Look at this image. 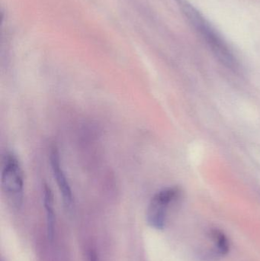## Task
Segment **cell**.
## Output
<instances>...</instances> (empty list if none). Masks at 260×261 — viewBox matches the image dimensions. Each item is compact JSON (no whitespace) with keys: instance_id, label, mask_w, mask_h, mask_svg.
Instances as JSON below:
<instances>
[{"instance_id":"cell-7","label":"cell","mask_w":260,"mask_h":261,"mask_svg":"<svg viewBox=\"0 0 260 261\" xmlns=\"http://www.w3.org/2000/svg\"><path fill=\"white\" fill-rule=\"evenodd\" d=\"M90 261H99L98 260L97 256L94 252H91V254H90Z\"/></svg>"},{"instance_id":"cell-1","label":"cell","mask_w":260,"mask_h":261,"mask_svg":"<svg viewBox=\"0 0 260 261\" xmlns=\"http://www.w3.org/2000/svg\"><path fill=\"white\" fill-rule=\"evenodd\" d=\"M177 2L189 22L201 34L216 58L227 68L235 72L238 71L239 67L236 58L207 20L187 0H177Z\"/></svg>"},{"instance_id":"cell-6","label":"cell","mask_w":260,"mask_h":261,"mask_svg":"<svg viewBox=\"0 0 260 261\" xmlns=\"http://www.w3.org/2000/svg\"><path fill=\"white\" fill-rule=\"evenodd\" d=\"M211 234L218 254L221 256L227 255L230 251V244L225 234L220 230L214 229Z\"/></svg>"},{"instance_id":"cell-5","label":"cell","mask_w":260,"mask_h":261,"mask_svg":"<svg viewBox=\"0 0 260 261\" xmlns=\"http://www.w3.org/2000/svg\"><path fill=\"white\" fill-rule=\"evenodd\" d=\"M43 197H44L43 199H44V205L46 211V218H47V237L49 239H52L54 234L55 228L53 197L51 190L47 184H44L43 187Z\"/></svg>"},{"instance_id":"cell-3","label":"cell","mask_w":260,"mask_h":261,"mask_svg":"<svg viewBox=\"0 0 260 261\" xmlns=\"http://www.w3.org/2000/svg\"><path fill=\"white\" fill-rule=\"evenodd\" d=\"M180 188L169 187L157 192L150 202L147 210V221L156 229L163 230L166 223L169 207L179 199Z\"/></svg>"},{"instance_id":"cell-4","label":"cell","mask_w":260,"mask_h":261,"mask_svg":"<svg viewBox=\"0 0 260 261\" xmlns=\"http://www.w3.org/2000/svg\"><path fill=\"white\" fill-rule=\"evenodd\" d=\"M50 164L53 177L61 192L64 205L67 208H71L73 205V192L65 171L63 168L60 152L56 146H53L50 149Z\"/></svg>"},{"instance_id":"cell-2","label":"cell","mask_w":260,"mask_h":261,"mask_svg":"<svg viewBox=\"0 0 260 261\" xmlns=\"http://www.w3.org/2000/svg\"><path fill=\"white\" fill-rule=\"evenodd\" d=\"M1 185L3 192L11 199L18 201L22 197L24 173L19 160L12 152H6L2 158Z\"/></svg>"}]
</instances>
